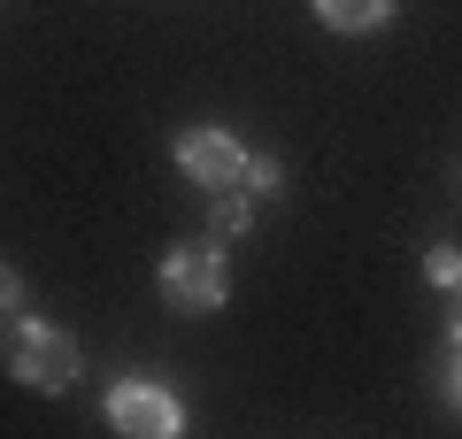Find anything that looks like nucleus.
Wrapping results in <instances>:
<instances>
[{"mask_svg": "<svg viewBox=\"0 0 462 439\" xmlns=\"http://www.w3.org/2000/svg\"><path fill=\"white\" fill-rule=\"evenodd\" d=\"M0 362H8V378L32 393H69L85 378V347L69 324H54V316H8V332H0Z\"/></svg>", "mask_w": 462, "mask_h": 439, "instance_id": "nucleus-1", "label": "nucleus"}, {"mask_svg": "<svg viewBox=\"0 0 462 439\" xmlns=\"http://www.w3.org/2000/svg\"><path fill=\"white\" fill-rule=\"evenodd\" d=\"M154 285H162V301L178 316H216L231 301V255H224V239H208V231H200V239H170Z\"/></svg>", "mask_w": 462, "mask_h": 439, "instance_id": "nucleus-2", "label": "nucleus"}, {"mask_svg": "<svg viewBox=\"0 0 462 439\" xmlns=\"http://www.w3.org/2000/svg\"><path fill=\"white\" fill-rule=\"evenodd\" d=\"M247 154H254V146L239 139L231 124H185L178 139H170V163H178V178L200 185V193H231V185L247 178Z\"/></svg>", "mask_w": 462, "mask_h": 439, "instance_id": "nucleus-3", "label": "nucleus"}, {"mask_svg": "<svg viewBox=\"0 0 462 439\" xmlns=\"http://www.w3.org/2000/svg\"><path fill=\"white\" fill-rule=\"evenodd\" d=\"M100 416H108V432L124 439H178L185 424V401L162 386V378H116L108 393H100Z\"/></svg>", "mask_w": 462, "mask_h": 439, "instance_id": "nucleus-4", "label": "nucleus"}, {"mask_svg": "<svg viewBox=\"0 0 462 439\" xmlns=\"http://www.w3.org/2000/svg\"><path fill=\"white\" fill-rule=\"evenodd\" d=\"M309 8H316V23L339 32V39H370V32L393 23V0H309Z\"/></svg>", "mask_w": 462, "mask_h": 439, "instance_id": "nucleus-5", "label": "nucleus"}, {"mask_svg": "<svg viewBox=\"0 0 462 439\" xmlns=\"http://www.w3.org/2000/svg\"><path fill=\"white\" fill-rule=\"evenodd\" d=\"M254 231V193H239V185H231V193H208V239H247Z\"/></svg>", "mask_w": 462, "mask_h": 439, "instance_id": "nucleus-6", "label": "nucleus"}, {"mask_svg": "<svg viewBox=\"0 0 462 439\" xmlns=\"http://www.w3.org/2000/svg\"><path fill=\"white\" fill-rule=\"evenodd\" d=\"M239 193H254V201H278V193H285V163L254 146V154H247V178H239Z\"/></svg>", "mask_w": 462, "mask_h": 439, "instance_id": "nucleus-7", "label": "nucleus"}, {"mask_svg": "<svg viewBox=\"0 0 462 439\" xmlns=\"http://www.w3.org/2000/svg\"><path fill=\"white\" fill-rule=\"evenodd\" d=\"M424 285H439V293L462 285V247H455V239H431V247H424Z\"/></svg>", "mask_w": 462, "mask_h": 439, "instance_id": "nucleus-8", "label": "nucleus"}, {"mask_svg": "<svg viewBox=\"0 0 462 439\" xmlns=\"http://www.w3.org/2000/svg\"><path fill=\"white\" fill-rule=\"evenodd\" d=\"M23 309H32V285H23L16 262H0V324H8V316H23Z\"/></svg>", "mask_w": 462, "mask_h": 439, "instance_id": "nucleus-9", "label": "nucleus"}, {"mask_svg": "<svg viewBox=\"0 0 462 439\" xmlns=\"http://www.w3.org/2000/svg\"><path fill=\"white\" fill-rule=\"evenodd\" d=\"M439 378H447V401H455V408H462V340H455V347H447V370H439Z\"/></svg>", "mask_w": 462, "mask_h": 439, "instance_id": "nucleus-10", "label": "nucleus"}, {"mask_svg": "<svg viewBox=\"0 0 462 439\" xmlns=\"http://www.w3.org/2000/svg\"><path fill=\"white\" fill-rule=\"evenodd\" d=\"M447 340H462V285H447Z\"/></svg>", "mask_w": 462, "mask_h": 439, "instance_id": "nucleus-11", "label": "nucleus"}]
</instances>
